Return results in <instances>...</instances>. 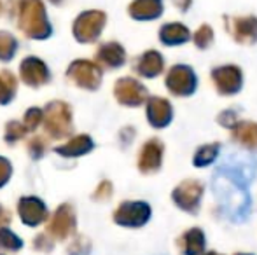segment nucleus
<instances>
[{"label":"nucleus","mask_w":257,"mask_h":255,"mask_svg":"<svg viewBox=\"0 0 257 255\" xmlns=\"http://www.w3.org/2000/svg\"><path fill=\"white\" fill-rule=\"evenodd\" d=\"M151 217V208L146 203H124L115 211V220L128 227H140Z\"/></svg>","instance_id":"5"},{"label":"nucleus","mask_w":257,"mask_h":255,"mask_svg":"<svg viewBox=\"0 0 257 255\" xmlns=\"http://www.w3.org/2000/svg\"><path fill=\"white\" fill-rule=\"evenodd\" d=\"M236 255H250V253H236Z\"/></svg>","instance_id":"19"},{"label":"nucleus","mask_w":257,"mask_h":255,"mask_svg":"<svg viewBox=\"0 0 257 255\" xmlns=\"http://www.w3.org/2000/svg\"><path fill=\"white\" fill-rule=\"evenodd\" d=\"M212 81L220 95H236L243 84V75L236 65H224L212 70Z\"/></svg>","instance_id":"3"},{"label":"nucleus","mask_w":257,"mask_h":255,"mask_svg":"<svg viewBox=\"0 0 257 255\" xmlns=\"http://www.w3.org/2000/svg\"><path fill=\"white\" fill-rule=\"evenodd\" d=\"M233 140H236L240 145L247 147V149H257V123L252 121H240V123L233 124Z\"/></svg>","instance_id":"10"},{"label":"nucleus","mask_w":257,"mask_h":255,"mask_svg":"<svg viewBox=\"0 0 257 255\" xmlns=\"http://www.w3.org/2000/svg\"><path fill=\"white\" fill-rule=\"evenodd\" d=\"M115 96L121 103L124 105H142L147 98V91L140 82L133 81V79H121L115 84Z\"/></svg>","instance_id":"6"},{"label":"nucleus","mask_w":257,"mask_h":255,"mask_svg":"<svg viewBox=\"0 0 257 255\" xmlns=\"http://www.w3.org/2000/svg\"><path fill=\"white\" fill-rule=\"evenodd\" d=\"M100 56L108 67H119L124 63V49L117 44H107L105 48H102Z\"/></svg>","instance_id":"15"},{"label":"nucleus","mask_w":257,"mask_h":255,"mask_svg":"<svg viewBox=\"0 0 257 255\" xmlns=\"http://www.w3.org/2000/svg\"><path fill=\"white\" fill-rule=\"evenodd\" d=\"M180 252L184 255H201L205 252V234L201 229L193 227L179 238Z\"/></svg>","instance_id":"9"},{"label":"nucleus","mask_w":257,"mask_h":255,"mask_svg":"<svg viewBox=\"0 0 257 255\" xmlns=\"http://www.w3.org/2000/svg\"><path fill=\"white\" fill-rule=\"evenodd\" d=\"M226 28L238 44H255L257 42V18H224Z\"/></svg>","instance_id":"4"},{"label":"nucleus","mask_w":257,"mask_h":255,"mask_svg":"<svg viewBox=\"0 0 257 255\" xmlns=\"http://www.w3.org/2000/svg\"><path fill=\"white\" fill-rule=\"evenodd\" d=\"M173 110L168 100L151 98L147 103V119L154 128H165L172 123Z\"/></svg>","instance_id":"8"},{"label":"nucleus","mask_w":257,"mask_h":255,"mask_svg":"<svg viewBox=\"0 0 257 255\" xmlns=\"http://www.w3.org/2000/svg\"><path fill=\"white\" fill-rule=\"evenodd\" d=\"M213 42V30L210 25H201L194 34V44L200 49H206Z\"/></svg>","instance_id":"16"},{"label":"nucleus","mask_w":257,"mask_h":255,"mask_svg":"<svg viewBox=\"0 0 257 255\" xmlns=\"http://www.w3.org/2000/svg\"><path fill=\"white\" fill-rule=\"evenodd\" d=\"M130 13L137 20H156L163 13L161 0H135L130 6Z\"/></svg>","instance_id":"12"},{"label":"nucleus","mask_w":257,"mask_h":255,"mask_svg":"<svg viewBox=\"0 0 257 255\" xmlns=\"http://www.w3.org/2000/svg\"><path fill=\"white\" fill-rule=\"evenodd\" d=\"M203 196V184L200 180H184L173 189V203L184 211L189 213H196L200 208V201Z\"/></svg>","instance_id":"2"},{"label":"nucleus","mask_w":257,"mask_h":255,"mask_svg":"<svg viewBox=\"0 0 257 255\" xmlns=\"http://www.w3.org/2000/svg\"><path fill=\"white\" fill-rule=\"evenodd\" d=\"M159 39L165 46H180L191 39V32L182 23H168L161 28Z\"/></svg>","instance_id":"11"},{"label":"nucleus","mask_w":257,"mask_h":255,"mask_svg":"<svg viewBox=\"0 0 257 255\" xmlns=\"http://www.w3.org/2000/svg\"><path fill=\"white\" fill-rule=\"evenodd\" d=\"M175 6L179 7L180 11H187L191 7V0H175Z\"/></svg>","instance_id":"17"},{"label":"nucleus","mask_w":257,"mask_h":255,"mask_svg":"<svg viewBox=\"0 0 257 255\" xmlns=\"http://www.w3.org/2000/svg\"><path fill=\"white\" fill-rule=\"evenodd\" d=\"M219 150H220L219 143L201 145L196 150V154H194V159H193L194 166H208V164H212L217 159V156H219Z\"/></svg>","instance_id":"14"},{"label":"nucleus","mask_w":257,"mask_h":255,"mask_svg":"<svg viewBox=\"0 0 257 255\" xmlns=\"http://www.w3.org/2000/svg\"><path fill=\"white\" fill-rule=\"evenodd\" d=\"M163 67H165V62L161 55L158 51H147L146 55L140 56L137 63V72L144 77H156L163 72Z\"/></svg>","instance_id":"13"},{"label":"nucleus","mask_w":257,"mask_h":255,"mask_svg":"<svg viewBox=\"0 0 257 255\" xmlns=\"http://www.w3.org/2000/svg\"><path fill=\"white\" fill-rule=\"evenodd\" d=\"M205 255H219L217 252H208V253H205Z\"/></svg>","instance_id":"18"},{"label":"nucleus","mask_w":257,"mask_h":255,"mask_svg":"<svg viewBox=\"0 0 257 255\" xmlns=\"http://www.w3.org/2000/svg\"><path fill=\"white\" fill-rule=\"evenodd\" d=\"M196 74L187 65H175L166 75V88L175 96H191L196 91Z\"/></svg>","instance_id":"1"},{"label":"nucleus","mask_w":257,"mask_h":255,"mask_svg":"<svg viewBox=\"0 0 257 255\" xmlns=\"http://www.w3.org/2000/svg\"><path fill=\"white\" fill-rule=\"evenodd\" d=\"M163 145L159 140H149L146 145L140 150V159H139V168L144 173H153L158 171L163 161Z\"/></svg>","instance_id":"7"}]
</instances>
